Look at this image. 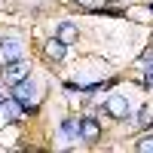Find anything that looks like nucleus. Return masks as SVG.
<instances>
[{"label": "nucleus", "instance_id": "6", "mask_svg": "<svg viewBox=\"0 0 153 153\" xmlns=\"http://www.w3.org/2000/svg\"><path fill=\"white\" fill-rule=\"evenodd\" d=\"M80 135H83V141H98V135H101V126H98V120L86 117V120H83V126H80Z\"/></svg>", "mask_w": 153, "mask_h": 153}, {"label": "nucleus", "instance_id": "9", "mask_svg": "<svg viewBox=\"0 0 153 153\" xmlns=\"http://www.w3.org/2000/svg\"><path fill=\"white\" fill-rule=\"evenodd\" d=\"M58 40H65V43H74V40H76V28H74L71 22H65V25L58 28Z\"/></svg>", "mask_w": 153, "mask_h": 153}, {"label": "nucleus", "instance_id": "5", "mask_svg": "<svg viewBox=\"0 0 153 153\" xmlns=\"http://www.w3.org/2000/svg\"><path fill=\"white\" fill-rule=\"evenodd\" d=\"M0 52H3V58L16 61V58L22 55V43H19V37H3V40H0Z\"/></svg>", "mask_w": 153, "mask_h": 153}, {"label": "nucleus", "instance_id": "7", "mask_svg": "<svg viewBox=\"0 0 153 153\" xmlns=\"http://www.w3.org/2000/svg\"><path fill=\"white\" fill-rule=\"evenodd\" d=\"M80 126H83L80 117H68L65 123H61V135H65V138H83L80 135Z\"/></svg>", "mask_w": 153, "mask_h": 153}, {"label": "nucleus", "instance_id": "3", "mask_svg": "<svg viewBox=\"0 0 153 153\" xmlns=\"http://www.w3.org/2000/svg\"><path fill=\"white\" fill-rule=\"evenodd\" d=\"M104 107H107V113H110V117H117V120L129 117V101H126L123 95H110V98L104 101Z\"/></svg>", "mask_w": 153, "mask_h": 153}, {"label": "nucleus", "instance_id": "10", "mask_svg": "<svg viewBox=\"0 0 153 153\" xmlns=\"http://www.w3.org/2000/svg\"><path fill=\"white\" fill-rule=\"evenodd\" d=\"M138 150H141V153H153V135L141 138V141H138Z\"/></svg>", "mask_w": 153, "mask_h": 153}, {"label": "nucleus", "instance_id": "2", "mask_svg": "<svg viewBox=\"0 0 153 153\" xmlns=\"http://www.w3.org/2000/svg\"><path fill=\"white\" fill-rule=\"evenodd\" d=\"M25 76H28V65H25V61H9V65L3 68V80L6 83H12V86H16L19 80H25Z\"/></svg>", "mask_w": 153, "mask_h": 153}, {"label": "nucleus", "instance_id": "4", "mask_svg": "<svg viewBox=\"0 0 153 153\" xmlns=\"http://www.w3.org/2000/svg\"><path fill=\"white\" fill-rule=\"evenodd\" d=\"M0 110H3V117H6L9 123H16V120H22V110H25V104H22L19 98H3Z\"/></svg>", "mask_w": 153, "mask_h": 153}, {"label": "nucleus", "instance_id": "13", "mask_svg": "<svg viewBox=\"0 0 153 153\" xmlns=\"http://www.w3.org/2000/svg\"><path fill=\"white\" fill-rule=\"evenodd\" d=\"M150 12H153V6H150Z\"/></svg>", "mask_w": 153, "mask_h": 153}, {"label": "nucleus", "instance_id": "1", "mask_svg": "<svg viewBox=\"0 0 153 153\" xmlns=\"http://www.w3.org/2000/svg\"><path fill=\"white\" fill-rule=\"evenodd\" d=\"M12 98H19L25 107L34 110V101H37V83L31 80V76H25V80L16 83V92H12Z\"/></svg>", "mask_w": 153, "mask_h": 153}, {"label": "nucleus", "instance_id": "12", "mask_svg": "<svg viewBox=\"0 0 153 153\" xmlns=\"http://www.w3.org/2000/svg\"><path fill=\"white\" fill-rule=\"evenodd\" d=\"M80 3H89V0H80Z\"/></svg>", "mask_w": 153, "mask_h": 153}, {"label": "nucleus", "instance_id": "11", "mask_svg": "<svg viewBox=\"0 0 153 153\" xmlns=\"http://www.w3.org/2000/svg\"><path fill=\"white\" fill-rule=\"evenodd\" d=\"M144 83L153 89V65H150V68H147V74H144Z\"/></svg>", "mask_w": 153, "mask_h": 153}, {"label": "nucleus", "instance_id": "8", "mask_svg": "<svg viewBox=\"0 0 153 153\" xmlns=\"http://www.w3.org/2000/svg\"><path fill=\"white\" fill-rule=\"evenodd\" d=\"M65 49H68L65 40H49V43H46V55L58 61V58H65Z\"/></svg>", "mask_w": 153, "mask_h": 153}]
</instances>
